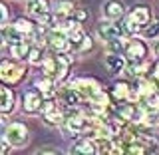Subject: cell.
I'll use <instances>...</instances> for the list:
<instances>
[{
	"label": "cell",
	"instance_id": "1",
	"mask_svg": "<svg viewBox=\"0 0 159 155\" xmlns=\"http://www.w3.org/2000/svg\"><path fill=\"white\" fill-rule=\"evenodd\" d=\"M4 137L10 141L12 147H24L30 139V133H28V127L24 123H10Z\"/></svg>",
	"mask_w": 159,
	"mask_h": 155
},
{
	"label": "cell",
	"instance_id": "2",
	"mask_svg": "<svg viewBox=\"0 0 159 155\" xmlns=\"http://www.w3.org/2000/svg\"><path fill=\"white\" fill-rule=\"evenodd\" d=\"M125 54H127V60L131 64H139L147 58V48L141 40H129L125 44Z\"/></svg>",
	"mask_w": 159,
	"mask_h": 155
},
{
	"label": "cell",
	"instance_id": "3",
	"mask_svg": "<svg viewBox=\"0 0 159 155\" xmlns=\"http://www.w3.org/2000/svg\"><path fill=\"white\" fill-rule=\"evenodd\" d=\"M48 44L52 46V50H56L58 54H64L72 48V42H70L66 32H60V30H52L48 32Z\"/></svg>",
	"mask_w": 159,
	"mask_h": 155
},
{
	"label": "cell",
	"instance_id": "4",
	"mask_svg": "<svg viewBox=\"0 0 159 155\" xmlns=\"http://www.w3.org/2000/svg\"><path fill=\"white\" fill-rule=\"evenodd\" d=\"M28 12L40 22H50V2L48 0H30Z\"/></svg>",
	"mask_w": 159,
	"mask_h": 155
},
{
	"label": "cell",
	"instance_id": "5",
	"mask_svg": "<svg viewBox=\"0 0 159 155\" xmlns=\"http://www.w3.org/2000/svg\"><path fill=\"white\" fill-rule=\"evenodd\" d=\"M98 34H99V38H102V40L109 42V40L119 38L121 28L116 26V24H113V20H106V22H99V24H98Z\"/></svg>",
	"mask_w": 159,
	"mask_h": 155
},
{
	"label": "cell",
	"instance_id": "6",
	"mask_svg": "<svg viewBox=\"0 0 159 155\" xmlns=\"http://www.w3.org/2000/svg\"><path fill=\"white\" fill-rule=\"evenodd\" d=\"M22 74H24V70L20 68V66H14V64H10V62H2V68H0V76H2L4 82H8V84H16L20 78H22Z\"/></svg>",
	"mask_w": 159,
	"mask_h": 155
},
{
	"label": "cell",
	"instance_id": "7",
	"mask_svg": "<svg viewBox=\"0 0 159 155\" xmlns=\"http://www.w3.org/2000/svg\"><path fill=\"white\" fill-rule=\"evenodd\" d=\"M74 88H78L80 92L84 93V98H88V99H92L96 93L99 92V86H98V82L96 80H76L74 82Z\"/></svg>",
	"mask_w": 159,
	"mask_h": 155
},
{
	"label": "cell",
	"instance_id": "8",
	"mask_svg": "<svg viewBox=\"0 0 159 155\" xmlns=\"http://www.w3.org/2000/svg\"><path fill=\"white\" fill-rule=\"evenodd\" d=\"M66 129L70 133H82L86 129V117L78 113H70L66 117Z\"/></svg>",
	"mask_w": 159,
	"mask_h": 155
},
{
	"label": "cell",
	"instance_id": "9",
	"mask_svg": "<svg viewBox=\"0 0 159 155\" xmlns=\"http://www.w3.org/2000/svg\"><path fill=\"white\" fill-rule=\"evenodd\" d=\"M123 12H125V8H123L121 0H107V2L103 4V14H106L109 20H113V18H121V16H123Z\"/></svg>",
	"mask_w": 159,
	"mask_h": 155
},
{
	"label": "cell",
	"instance_id": "10",
	"mask_svg": "<svg viewBox=\"0 0 159 155\" xmlns=\"http://www.w3.org/2000/svg\"><path fill=\"white\" fill-rule=\"evenodd\" d=\"M84 99H86V98H84V93L80 92L78 88H74V86L62 92V102L68 103V106H80Z\"/></svg>",
	"mask_w": 159,
	"mask_h": 155
},
{
	"label": "cell",
	"instance_id": "11",
	"mask_svg": "<svg viewBox=\"0 0 159 155\" xmlns=\"http://www.w3.org/2000/svg\"><path fill=\"white\" fill-rule=\"evenodd\" d=\"M106 66H107V70H109L111 74H119V72H123L125 60L119 56V54L111 52V54H107V56H106Z\"/></svg>",
	"mask_w": 159,
	"mask_h": 155
},
{
	"label": "cell",
	"instance_id": "12",
	"mask_svg": "<svg viewBox=\"0 0 159 155\" xmlns=\"http://www.w3.org/2000/svg\"><path fill=\"white\" fill-rule=\"evenodd\" d=\"M40 107H42V96L38 92H28L24 96V109L32 113V112H38Z\"/></svg>",
	"mask_w": 159,
	"mask_h": 155
},
{
	"label": "cell",
	"instance_id": "13",
	"mask_svg": "<svg viewBox=\"0 0 159 155\" xmlns=\"http://www.w3.org/2000/svg\"><path fill=\"white\" fill-rule=\"evenodd\" d=\"M2 38H4V42H6V44L14 46V44L22 42V32H20L16 26H4L2 28Z\"/></svg>",
	"mask_w": 159,
	"mask_h": 155
},
{
	"label": "cell",
	"instance_id": "14",
	"mask_svg": "<svg viewBox=\"0 0 159 155\" xmlns=\"http://www.w3.org/2000/svg\"><path fill=\"white\" fill-rule=\"evenodd\" d=\"M131 16H133V20H135L139 26H147V24L151 22V18H149V8L147 6H141V4L133 6Z\"/></svg>",
	"mask_w": 159,
	"mask_h": 155
},
{
	"label": "cell",
	"instance_id": "15",
	"mask_svg": "<svg viewBox=\"0 0 159 155\" xmlns=\"http://www.w3.org/2000/svg\"><path fill=\"white\" fill-rule=\"evenodd\" d=\"M0 107H2V113H10L14 107V93L10 92L8 88H2L0 89Z\"/></svg>",
	"mask_w": 159,
	"mask_h": 155
},
{
	"label": "cell",
	"instance_id": "16",
	"mask_svg": "<svg viewBox=\"0 0 159 155\" xmlns=\"http://www.w3.org/2000/svg\"><path fill=\"white\" fill-rule=\"evenodd\" d=\"M44 119H46V123H52V125H58V123H62L64 116L60 113V109H56L52 106V103H48L46 107H44Z\"/></svg>",
	"mask_w": 159,
	"mask_h": 155
},
{
	"label": "cell",
	"instance_id": "17",
	"mask_svg": "<svg viewBox=\"0 0 159 155\" xmlns=\"http://www.w3.org/2000/svg\"><path fill=\"white\" fill-rule=\"evenodd\" d=\"M117 113L121 119H139V109L135 106H119L117 107Z\"/></svg>",
	"mask_w": 159,
	"mask_h": 155
},
{
	"label": "cell",
	"instance_id": "18",
	"mask_svg": "<svg viewBox=\"0 0 159 155\" xmlns=\"http://www.w3.org/2000/svg\"><path fill=\"white\" fill-rule=\"evenodd\" d=\"M137 30H139V24L133 20L131 14H129L127 18H123V22H121V32L125 34V36H133V34H137Z\"/></svg>",
	"mask_w": 159,
	"mask_h": 155
},
{
	"label": "cell",
	"instance_id": "19",
	"mask_svg": "<svg viewBox=\"0 0 159 155\" xmlns=\"http://www.w3.org/2000/svg\"><path fill=\"white\" fill-rule=\"evenodd\" d=\"M68 38H70V42H72V46L82 48L84 40H86V34H84V30H80L78 26H74V28L68 32Z\"/></svg>",
	"mask_w": 159,
	"mask_h": 155
},
{
	"label": "cell",
	"instance_id": "20",
	"mask_svg": "<svg viewBox=\"0 0 159 155\" xmlns=\"http://www.w3.org/2000/svg\"><path fill=\"white\" fill-rule=\"evenodd\" d=\"M74 12V6L70 0H60L56 6V18H70V14Z\"/></svg>",
	"mask_w": 159,
	"mask_h": 155
},
{
	"label": "cell",
	"instance_id": "21",
	"mask_svg": "<svg viewBox=\"0 0 159 155\" xmlns=\"http://www.w3.org/2000/svg\"><path fill=\"white\" fill-rule=\"evenodd\" d=\"M30 52H32V46L26 44V42H20V44H14V46H12V54L16 58H20V60L30 58Z\"/></svg>",
	"mask_w": 159,
	"mask_h": 155
},
{
	"label": "cell",
	"instance_id": "22",
	"mask_svg": "<svg viewBox=\"0 0 159 155\" xmlns=\"http://www.w3.org/2000/svg\"><path fill=\"white\" fill-rule=\"evenodd\" d=\"M72 151L74 153H96V145L92 141H88V139H82V141H78L74 145Z\"/></svg>",
	"mask_w": 159,
	"mask_h": 155
},
{
	"label": "cell",
	"instance_id": "23",
	"mask_svg": "<svg viewBox=\"0 0 159 155\" xmlns=\"http://www.w3.org/2000/svg\"><path fill=\"white\" fill-rule=\"evenodd\" d=\"M157 34H159V18H153L145 26V34H143V36L145 38H155Z\"/></svg>",
	"mask_w": 159,
	"mask_h": 155
},
{
	"label": "cell",
	"instance_id": "24",
	"mask_svg": "<svg viewBox=\"0 0 159 155\" xmlns=\"http://www.w3.org/2000/svg\"><path fill=\"white\" fill-rule=\"evenodd\" d=\"M143 121H145V125H149V127L159 125V109H149L145 113V117H143Z\"/></svg>",
	"mask_w": 159,
	"mask_h": 155
},
{
	"label": "cell",
	"instance_id": "25",
	"mask_svg": "<svg viewBox=\"0 0 159 155\" xmlns=\"http://www.w3.org/2000/svg\"><path fill=\"white\" fill-rule=\"evenodd\" d=\"M129 96V86L127 84H117L116 88H113V98H117V99H121V98H127Z\"/></svg>",
	"mask_w": 159,
	"mask_h": 155
},
{
	"label": "cell",
	"instance_id": "26",
	"mask_svg": "<svg viewBox=\"0 0 159 155\" xmlns=\"http://www.w3.org/2000/svg\"><path fill=\"white\" fill-rule=\"evenodd\" d=\"M143 103H145L147 109H157L159 107V96H157V93H149V96H145Z\"/></svg>",
	"mask_w": 159,
	"mask_h": 155
},
{
	"label": "cell",
	"instance_id": "27",
	"mask_svg": "<svg viewBox=\"0 0 159 155\" xmlns=\"http://www.w3.org/2000/svg\"><path fill=\"white\" fill-rule=\"evenodd\" d=\"M14 26H16L22 34H30V32H32V24L26 22V20H18V22L14 24Z\"/></svg>",
	"mask_w": 159,
	"mask_h": 155
},
{
	"label": "cell",
	"instance_id": "28",
	"mask_svg": "<svg viewBox=\"0 0 159 155\" xmlns=\"http://www.w3.org/2000/svg\"><path fill=\"white\" fill-rule=\"evenodd\" d=\"M38 88L42 89L44 93H46V98H50V96L54 93V86H52V82H40V84H38Z\"/></svg>",
	"mask_w": 159,
	"mask_h": 155
},
{
	"label": "cell",
	"instance_id": "29",
	"mask_svg": "<svg viewBox=\"0 0 159 155\" xmlns=\"http://www.w3.org/2000/svg\"><path fill=\"white\" fill-rule=\"evenodd\" d=\"M40 58H42V54H40V48H32V52H30V62H34V64H36V62H40Z\"/></svg>",
	"mask_w": 159,
	"mask_h": 155
},
{
	"label": "cell",
	"instance_id": "30",
	"mask_svg": "<svg viewBox=\"0 0 159 155\" xmlns=\"http://www.w3.org/2000/svg\"><path fill=\"white\" fill-rule=\"evenodd\" d=\"M107 46H109V50H113L117 54V50H121V42H119V38H116V40H109Z\"/></svg>",
	"mask_w": 159,
	"mask_h": 155
},
{
	"label": "cell",
	"instance_id": "31",
	"mask_svg": "<svg viewBox=\"0 0 159 155\" xmlns=\"http://www.w3.org/2000/svg\"><path fill=\"white\" fill-rule=\"evenodd\" d=\"M74 18H76L78 22H84V20L88 18V10H76V12H74Z\"/></svg>",
	"mask_w": 159,
	"mask_h": 155
},
{
	"label": "cell",
	"instance_id": "32",
	"mask_svg": "<svg viewBox=\"0 0 159 155\" xmlns=\"http://www.w3.org/2000/svg\"><path fill=\"white\" fill-rule=\"evenodd\" d=\"M89 46H92V40L86 38V40H84V44H82V50H89Z\"/></svg>",
	"mask_w": 159,
	"mask_h": 155
},
{
	"label": "cell",
	"instance_id": "33",
	"mask_svg": "<svg viewBox=\"0 0 159 155\" xmlns=\"http://www.w3.org/2000/svg\"><path fill=\"white\" fill-rule=\"evenodd\" d=\"M0 14H2V20H6V16H8V8L2 6V8H0Z\"/></svg>",
	"mask_w": 159,
	"mask_h": 155
},
{
	"label": "cell",
	"instance_id": "34",
	"mask_svg": "<svg viewBox=\"0 0 159 155\" xmlns=\"http://www.w3.org/2000/svg\"><path fill=\"white\" fill-rule=\"evenodd\" d=\"M40 153H58V151H56V149H42Z\"/></svg>",
	"mask_w": 159,
	"mask_h": 155
},
{
	"label": "cell",
	"instance_id": "35",
	"mask_svg": "<svg viewBox=\"0 0 159 155\" xmlns=\"http://www.w3.org/2000/svg\"><path fill=\"white\" fill-rule=\"evenodd\" d=\"M153 72H155V78H157V80H159V62H157V64H155V70H153Z\"/></svg>",
	"mask_w": 159,
	"mask_h": 155
},
{
	"label": "cell",
	"instance_id": "36",
	"mask_svg": "<svg viewBox=\"0 0 159 155\" xmlns=\"http://www.w3.org/2000/svg\"><path fill=\"white\" fill-rule=\"evenodd\" d=\"M155 52H157V56H159V44H157V48H155Z\"/></svg>",
	"mask_w": 159,
	"mask_h": 155
},
{
	"label": "cell",
	"instance_id": "37",
	"mask_svg": "<svg viewBox=\"0 0 159 155\" xmlns=\"http://www.w3.org/2000/svg\"><path fill=\"white\" fill-rule=\"evenodd\" d=\"M157 88H159V82H157Z\"/></svg>",
	"mask_w": 159,
	"mask_h": 155
}]
</instances>
